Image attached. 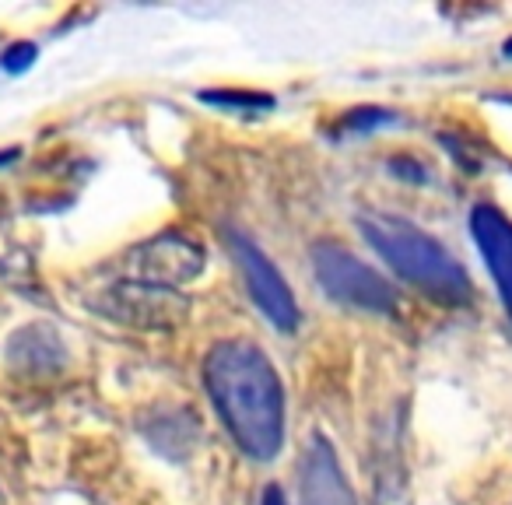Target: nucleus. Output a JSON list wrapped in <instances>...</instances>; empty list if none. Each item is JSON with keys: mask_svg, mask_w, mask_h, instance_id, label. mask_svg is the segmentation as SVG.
<instances>
[{"mask_svg": "<svg viewBox=\"0 0 512 505\" xmlns=\"http://www.w3.org/2000/svg\"><path fill=\"white\" fill-rule=\"evenodd\" d=\"M204 383L242 453L274 460L285 442V390L271 358L253 344L225 341L207 355Z\"/></svg>", "mask_w": 512, "mask_h": 505, "instance_id": "f257e3e1", "label": "nucleus"}, {"mask_svg": "<svg viewBox=\"0 0 512 505\" xmlns=\"http://www.w3.org/2000/svg\"><path fill=\"white\" fill-rule=\"evenodd\" d=\"M365 242L421 295L442 306H467L474 299L470 278L460 264L446 253L442 242L425 235L418 225L397 214H362L358 218Z\"/></svg>", "mask_w": 512, "mask_h": 505, "instance_id": "f03ea898", "label": "nucleus"}, {"mask_svg": "<svg viewBox=\"0 0 512 505\" xmlns=\"http://www.w3.org/2000/svg\"><path fill=\"white\" fill-rule=\"evenodd\" d=\"M313 267L323 292L334 302H341V306L358 309V313H379V316H390L397 309V288L383 274L372 271L369 264L351 257L348 249L323 242L313 253Z\"/></svg>", "mask_w": 512, "mask_h": 505, "instance_id": "7ed1b4c3", "label": "nucleus"}, {"mask_svg": "<svg viewBox=\"0 0 512 505\" xmlns=\"http://www.w3.org/2000/svg\"><path fill=\"white\" fill-rule=\"evenodd\" d=\"M228 242H232V257H235V264H239L242 278H246V288L256 306H260V313L278 330L299 327V302H295L292 288L281 278L278 267H274L271 260L260 253V246H253L246 235L235 232Z\"/></svg>", "mask_w": 512, "mask_h": 505, "instance_id": "20e7f679", "label": "nucleus"}, {"mask_svg": "<svg viewBox=\"0 0 512 505\" xmlns=\"http://www.w3.org/2000/svg\"><path fill=\"white\" fill-rule=\"evenodd\" d=\"M95 309L130 327H172L183 320L186 302L172 288H155L144 281H116L95 299Z\"/></svg>", "mask_w": 512, "mask_h": 505, "instance_id": "39448f33", "label": "nucleus"}, {"mask_svg": "<svg viewBox=\"0 0 512 505\" xmlns=\"http://www.w3.org/2000/svg\"><path fill=\"white\" fill-rule=\"evenodd\" d=\"M130 264H134L137 281L155 288H172V285H183V281H193L204 271V253L186 235L169 232L151 239L148 246L134 249Z\"/></svg>", "mask_w": 512, "mask_h": 505, "instance_id": "423d86ee", "label": "nucleus"}, {"mask_svg": "<svg viewBox=\"0 0 512 505\" xmlns=\"http://www.w3.org/2000/svg\"><path fill=\"white\" fill-rule=\"evenodd\" d=\"M302 505H358L337 453L323 435H313L302 453Z\"/></svg>", "mask_w": 512, "mask_h": 505, "instance_id": "0eeeda50", "label": "nucleus"}, {"mask_svg": "<svg viewBox=\"0 0 512 505\" xmlns=\"http://www.w3.org/2000/svg\"><path fill=\"white\" fill-rule=\"evenodd\" d=\"M470 228H474L484 264H488L491 278H495L498 292L505 299V309L512 316V221L502 211H495V207L481 204L470 214Z\"/></svg>", "mask_w": 512, "mask_h": 505, "instance_id": "6e6552de", "label": "nucleus"}, {"mask_svg": "<svg viewBox=\"0 0 512 505\" xmlns=\"http://www.w3.org/2000/svg\"><path fill=\"white\" fill-rule=\"evenodd\" d=\"M64 362H67L64 341L46 323H32V327L18 330L11 337L8 365H15V372H25V376H53V372L64 369Z\"/></svg>", "mask_w": 512, "mask_h": 505, "instance_id": "1a4fd4ad", "label": "nucleus"}, {"mask_svg": "<svg viewBox=\"0 0 512 505\" xmlns=\"http://www.w3.org/2000/svg\"><path fill=\"white\" fill-rule=\"evenodd\" d=\"M200 102L218 109H235V113H264L274 109V99L264 92H242V88H221V92H200Z\"/></svg>", "mask_w": 512, "mask_h": 505, "instance_id": "9d476101", "label": "nucleus"}, {"mask_svg": "<svg viewBox=\"0 0 512 505\" xmlns=\"http://www.w3.org/2000/svg\"><path fill=\"white\" fill-rule=\"evenodd\" d=\"M32 60H36V46L32 43H15L4 50V57H0V67L8 74H22L25 67H32Z\"/></svg>", "mask_w": 512, "mask_h": 505, "instance_id": "9b49d317", "label": "nucleus"}, {"mask_svg": "<svg viewBox=\"0 0 512 505\" xmlns=\"http://www.w3.org/2000/svg\"><path fill=\"white\" fill-rule=\"evenodd\" d=\"M393 116L386 109H358V113L348 116V127L351 130H369V127H379V123H390Z\"/></svg>", "mask_w": 512, "mask_h": 505, "instance_id": "f8f14e48", "label": "nucleus"}, {"mask_svg": "<svg viewBox=\"0 0 512 505\" xmlns=\"http://www.w3.org/2000/svg\"><path fill=\"white\" fill-rule=\"evenodd\" d=\"M260 505H288V502H285V495H281V488L271 484V488L264 491V498H260Z\"/></svg>", "mask_w": 512, "mask_h": 505, "instance_id": "ddd939ff", "label": "nucleus"}, {"mask_svg": "<svg viewBox=\"0 0 512 505\" xmlns=\"http://www.w3.org/2000/svg\"><path fill=\"white\" fill-rule=\"evenodd\" d=\"M15 158H18V151H15V148H11V151H0V165L15 162Z\"/></svg>", "mask_w": 512, "mask_h": 505, "instance_id": "4468645a", "label": "nucleus"}, {"mask_svg": "<svg viewBox=\"0 0 512 505\" xmlns=\"http://www.w3.org/2000/svg\"><path fill=\"white\" fill-rule=\"evenodd\" d=\"M505 57H512V39H509V43H505Z\"/></svg>", "mask_w": 512, "mask_h": 505, "instance_id": "2eb2a0df", "label": "nucleus"}]
</instances>
